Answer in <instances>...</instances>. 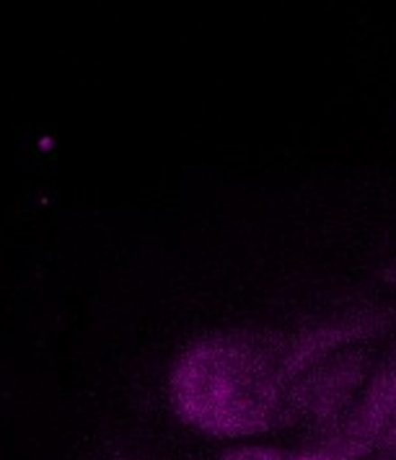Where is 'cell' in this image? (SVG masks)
<instances>
[{"label":"cell","instance_id":"1","mask_svg":"<svg viewBox=\"0 0 396 460\" xmlns=\"http://www.w3.org/2000/svg\"><path fill=\"white\" fill-rule=\"evenodd\" d=\"M288 385L280 336L226 332L176 357L168 396L184 424L238 445L283 432Z\"/></svg>","mask_w":396,"mask_h":460},{"label":"cell","instance_id":"2","mask_svg":"<svg viewBox=\"0 0 396 460\" xmlns=\"http://www.w3.org/2000/svg\"><path fill=\"white\" fill-rule=\"evenodd\" d=\"M220 460H350L332 445L324 442H238L223 450Z\"/></svg>","mask_w":396,"mask_h":460}]
</instances>
